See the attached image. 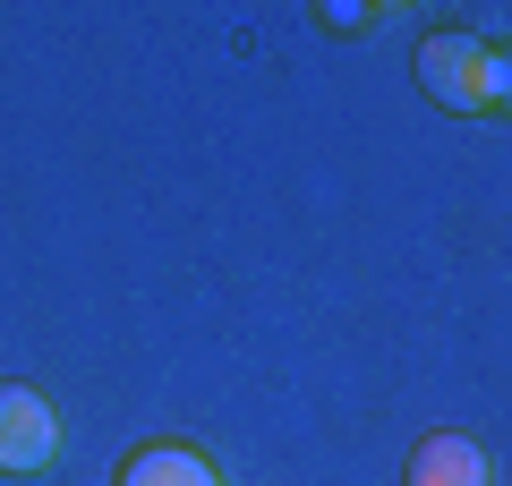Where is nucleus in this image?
I'll use <instances>...</instances> for the list:
<instances>
[{
	"instance_id": "1",
	"label": "nucleus",
	"mask_w": 512,
	"mask_h": 486,
	"mask_svg": "<svg viewBox=\"0 0 512 486\" xmlns=\"http://www.w3.org/2000/svg\"><path fill=\"white\" fill-rule=\"evenodd\" d=\"M419 86L436 94L444 111H461V120L512 103L504 52H495V43H478V35H427V43H419Z\"/></svg>"
},
{
	"instance_id": "2",
	"label": "nucleus",
	"mask_w": 512,
	"mask_h": 486,
	"mask_svg": "<svg viewBox=\"0 0 512 486\" xmlns=\"http://www.w3.org/2000/svg\"><path fill=\"white\" fill-rule=\"evenodd\" d=\"M52 461H60V410L35 384H0V469L35 478V469H52Z\"/></svg>"
},
{
	"instance_id": "3",
	"label": "nucleus",
	"mask_w": 512,
	"mask_h": 486,
	"mask_svg": "<svg viewBox=\"0 0 512 486\" xmlns=\"http://www.w3.org/2000/svg\"><path fill=\"white\" fill-rule=\"evenodd\" d=\"M410 486H487V452L470 435H427L410 452Z\"/></svg>"
},
{
	"instance_id": "4",
	"label": "nucleus",
	"mask_w": 512,
	"mask_h": 486,
	"mask_svg": "<svg viewBox=\"0 0 512 486\" xmlns=\"http://www.w3.org/2000/svg\"><path fill=\"white\" fill-rule=\"evenodd\" d=\"M120 486H222V478H214V461L188 452V444H146L120 469Z\"/></svg>"
}]
</instances>
